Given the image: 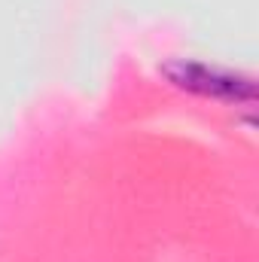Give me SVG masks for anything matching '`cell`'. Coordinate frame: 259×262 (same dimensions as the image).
Here are the masks:
<instances>
[{"instance_id":"obj_1","label":"cell","mask_w":259,"mask_h":262,"mask_svg":"<svg viewBox=\"0 0 259 262\" xmlns=\"http://www.w3.org/2000/svg\"><path fill=\"white\" fill-rule=\"evenodd\" d=\"M171 85L180 92H189L198 98L223 101V104H253L256 101V79L250 73L232 70V67L207 64V61H168L162 67Z\"/></svg>"}]
</instances>
